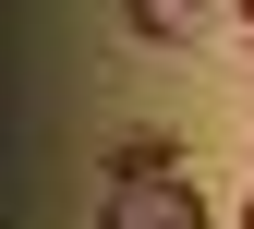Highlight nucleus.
I'll use <instances>...</instances> for the list:
<instances>
[{
	"instance_id": "1",
	"label": "nucleus",
	"mask_w": 254,
	"mask_h": 229,
	"mask_svg": "<svg viewBox=\"0 0 254 229\" xmlns=\"http://www.w3.org/2000/svg\"><path fill=\"white\" fill-rule=\"evenodd\" d=\"M109 229H206L194 169H182V157H157V145H133V157L109 169Z\"/></svg>"
},
{
	"instance_id": "2",
	"label": "nucleus",
	"mask_w": 254,
	"mask_h": 229,
	"mask_svg": "<svg viewBox=\"0 0 254 229\" xmlns=\"http://www.w3.org/2000/svg\"><path fill=\"white\" fill-rule=\"evenodd\" d=\"M121 12H133V37H157V48H170V37H194L218 0H121Z\"/></svg>"
},
{
	"instance_id": "4",
	"label": "nucleus",
	"mask_w": 254,
	"mask_h": 229,
	"mask_svg": "<svg viewBox=\"0 0 254 229\" xmlns=\"http://www.w3.org/2000/svg\"><path fill=\"white\" fill-rule=\"evenodd\" d=\"M242 12H254V0H242Z\"/></svg>"
},
{
	"instance_id": "3",
	"label": "nucleus",
	"mask_w": 254,
	"mask_h": 229,
	"mask_svg": "<svg viewBox=\"0 0 254 229\" xmlns=\"http://www.w3.org/2000/svg\"><path fill=\"white\" fill-rule=\"evenodd\" d=\"M242 229H254V193H242Z\"/></svg>"
}]
</instances>
